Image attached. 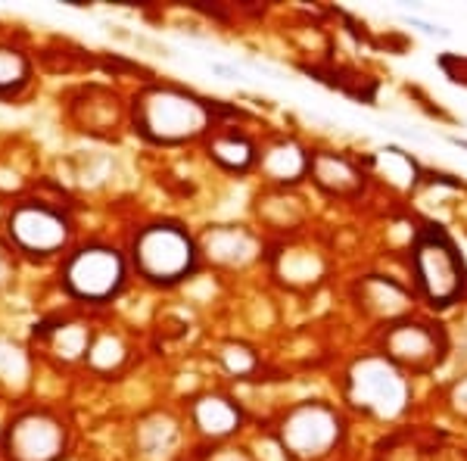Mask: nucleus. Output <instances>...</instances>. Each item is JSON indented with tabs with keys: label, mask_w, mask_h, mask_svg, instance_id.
Returning a JSON list of instances; mask_svg holds the SVG:
<instances>
[{
	"label": "nucleus",
	"mask_w": 467,
	"mask_h": 461,
	"mask_svg": "<svg viewBox=\"0 0 467 461\" xmlns=\"http://www.w3.org/2000/svg\"><path fill=\"white\" fill-rule=\"evenodd\" d=\"M215 119V103L178 85H150L134 97V131L160 147H178L202 131Z\"/></svg>",
	"instance_id": "f257e3e1"
},
{
	"label": "nucleus",
	"mask_w": 467,
	"mask_h": 461,
	"mask_svg": "<svg viewBox=\"0 0 467 461\" xmlns=\"http://www.w3.org/2000/svg\"><path fill=\"white\" fill-rule=\"evenodd\" d=\"M131 262L144 281L171 287L197 271V244L178 222H153L134 234Z\"/></svg>",
	"instance_id": "f03ea898"
},
{
	"label": "nucleus",
	"mask_w": 467,
	"mask_h": 461,
	"mask_svg": "<svg viewBox=\"0 0 467 461\" xmlns=\"http://www.w3.org/2000/svg\"><path fill=\"white\" fill-rule=\"evenodd\" d=\"M128 281V262L116 246L85 244L66 256L59 268V284L72 299L109 302L122 293Z\"/></svg>",
	"instance_id": "7ed1b4c3"
},
{
	"label": "nucleus",
	"mask_w": 467,
	"mask_h": 461,
	"mask_svg": "<svg viewBox=\"0 0 467 461\" xmlns=\"http://www.w3.org/2000/svg\"><path fill=\"white\" fill-rule=\"evenodd\" d=\"M6 461H63L69 452V427L54 408H22L0 430Z\"/></svg>",
	"instance_id": "20e7f679"
},
{
	"label": "nucleus",
	"mask_w": 467,
	"mask_h": 461,
	"mask_svg": "<svg viewBox=\"0 0 467 461\" xmlns=\"http://www.w3.org/2000/svg\"><path fill=\"white\" fill-rule=\"evenodd\" d=\"M6 237L19 253L47 259L69 244L72 222L59 206L47 200H22L6 215Z\"/></svg>",
	"instance_id": "39448f33"
},
{
	"label": "nucleus",
	"mask_w": 467,
	"mask_h": 461,
	"mask_svg": "<svg viewBox=\"0 0 467 461\" xmlns=\"http://www.w3.org/2000/svg\"><path fill=\"white\" fill-rule=\"evenodd\" d=\"M414 275H418V287L433 306H451L462 297L464 266L442 231L427 228L418 234V240H414Z\"/></svg>",
	"instance_id": "423d86ee"
},
{
	"label": "nucleus",
	"mask_w": 467,
	"mask_h": 461,
	"mask_svg": "<svg viewBox=\"0 0 467 461\" xmlns=\"http://www.w3.org/2000/svg\"><path fill=\"white\" fill-rule=\"evenodd\" d=\"M349 396L365 412L396 418L409 405V383L389 359H361L349 374Z\"/></svg>",
	"instance_id": "0eeeda50"
},
{
	"label": "nucleus",
	"mask_w": 467,
	"mask_h": 461,
	"mask_svg": "<svg viewBox=\"0 0 467 461\" xmlns=\"http://www.w3.org/2000/svg\"><path fill=\"white\" fill-rule=\"evenodd\" d=\"M343 421L324 403H303L281 421V443L296 458H321L340 443Z\"/></svg>",
	"instance_id": "6e6552de"
},
{
	"label": "nucleus",
	"mask_w": 467,
	"mask_h": 461,
	"mask_svg": "<svg viewBox=\"0 0 467 461\" xmlns=\"http://www.w3.org/2000/svg\"><path fill=\"white\" fill-rule=\"evenodd\" d=\"M383 350H387V359L399 361V365L411 368V372H427V368H433L440 361L442 340L431 324L402 321L387 330Z\"/></svg>",
	"instance_id": "1a4fd4ad"
},
{
	"label": "nucleus",
	"mask_w": 467,
	"mask_h": 461,
	"mask_svg": "<svg viewBox=\"0 0 467 461\" xmlns=\"http://www.w3.org/2000/svg\"><path fill=\"white\" fill-rule=\"evenodd\" d=\"M308 172H312L315 184H318L321 191H327L334 196H356L361 191V178H365L349 160L334 156V153H315L312 160H308Z\"/></svg>",
	"instance_id": "9d476101"
},
{
	"label": "nucleus",
	"mask_w": 467,
	"mask_h": 461,
	"mask_svg": "<svg viewBox=\"0 0 467 461\" xmlns=\"http://www.w3.org/2000/svg\"><path fill=\"white\" fill-rule=\"evenodd\" d=\"M240 421H244V414L228 396L206 393V396L193 399V424H197L200 434L213 436V440L231 436L234 430H240Z\"/></svg>",
	"instance_id": "9b49d317"
},
{
	"label": "nucleus",
	"mask_w": 467,
	"mask_h": 461,
	"mask_svg": "<svg viewBox=\"0 0 467 461\" xmlns=\"http://www.w3.org/2000/svg\"><path fill=\"white\" fill-rule=\"evenodd\" d=\"M206 150L209 160L228 172H246L255 162V143L240 131H215Z\"/></svg>",
	"instance_id": "f8f14e48"
},
{
	"label": "nucleus",
	"mask_w": 467,
	"mask_h": 461,
	"mask_svg": "<svg viewBox=\"0 0 467 461\" xmlns=\"http://www.w3.org/2000/svg\"><path fill=\"white\" fill-rule=\"evenodd\" d=\"M35 337H47L50 346H54L57 355H63L66 361H75V359H88V350H90V328L85 324H69V321H57L54 328L50 324H41L35 330Z\"/></svg>",
	"instance_id": "ddd939ff"
},
{
	"label": "nucleus",
	"mask_w": 467,
	"mask_h": 461,
	"mask_svg": "<svg viewBox=\"0 0 467 461\" xmlns=\"http://www.w3.org/2000/svg\"><path fill=\"white\" fill-rule=\"evenodd\" d=\"M32 85V59L13 44H0V100H16Z\"/></svg>",
	"instance_id": "4468645a"
},
{
	"label": "nucleus",
	"mask_w": 467,
	"mask_h": 461,
	"mask_svg": "<svg viewBox=\"0 0 467 461\" xmlns=\"http://www.w3.org/2000/svg\"><path fill=\"white\" fill-rule=\"evenodd\" d=\"M308 160H312V156H306L296 143L284 141V143H277V147H271L265 153V172L271 175V181H281V184H287V181H299L306 175Z\"/></svg>",
	"instance_id": "2eb2a0df"
},
{
	"label": "nucleus",
	"mask_w": 467,
	"mask_h": 461,
	"mask_svg": "<svg viewBox=\"0 0 467 461\" xmlns=\"http://www.w3.org/2000/svg\"><path fill=\"white\" fill-rule=\"evenodd\" d=\"M88 365L100 374L119 372V368L128 361V346L122 343V337L116 334H100L90 340V350H88Z\"/></svg>",
	"instance_id": "dca6fc26"
},
{
	"label": "nucleus",
	"mask_w": 467,
	"mask_h": 461,
	"mask_svg": "<svg viewBox=\"0 0 467 461\" xmlns=\"http://www.w3.org/2000/svg\"><path fill=\"white\" fill-rule=\"evenodd\" d=\"M175 440H178V427L165 414H156V418L140 424V445L147 449V456H162L165 449L175 445Z\"/></svg>",
	"instance_id": "f3484780"
},
{
	"label": "nucleus",
	"mask_w": 467,
	"mask_h": 461,
	"mask_svg": "<svg viewBox=\"0 0 467 461\" xmlns=\"http://www.w3.org/2000/svg\"><path fill=\"white\" fill-rule=\"evenodd\" d=\"M222 361H224V368H228L231 374H246V372H253V368H255V355L250 350H244V346H224Z\"/></svg>",
	"instance_id": "a211bd4d"
},
{
	"label": "nucleus",
	"mask_w": 467,
	"mask_h": 461,
	"mask_svg": "<svg viewBox=\"0 0 467 461\" xmlns=\"http://www.w3.org/2000/svg\"><path fill=\"white\" fill-rule=\"evenodd\" d=\"M451 403H455V408H458V412H462V414H467V377H464V381H462V383H458V387H455V396H451Z\"/></svg>",
	"instance_id": "6ab92c4d"
},
{
	"label": "nucleus",
	"mask_w": 467,
	"mask_h": 461,
	"mask_svg": "<svg viewBox=\"0 0 467 461\" xmlns=\"http://www.w3.org/2000/svg\"><path fill=\"white\" fill-rule=\"evenodd\" d=\"M209 461H250L240 449H218Z\"/></svg>",
	"instance_id": "aec40b11"
},
{
	"label": "nucleus",
	"mask_w": 467,
	"mask_h": 461,
	"mask_svg": "<svg viewBox=\"0 0 467 461\" xmlns=\"http://www.w3.org/2000/svg\"><path fill=\"white\" fill-rule=\"evenodd\" d=\"M6 275H10V259H6V253L0 249V284L6 281Z\"/></svg>",
	"instance_id": "412c9836"
}]
</instances>
